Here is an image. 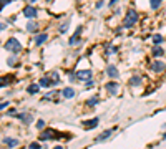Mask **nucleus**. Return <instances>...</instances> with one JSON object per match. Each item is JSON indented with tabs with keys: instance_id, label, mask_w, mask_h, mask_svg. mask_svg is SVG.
I'll return each instance as SVG.
<instances>
[{
	"instance_id": "11",
	"label": "nucleus",
	"mask_w": 166,
	"mask_h": 149,
	"mask_svg": "<svg viewBox=\"0 0 166 149\" xmlns=\"http://www.w3.org/2000/svg\"><path fill=\"white\" fill-rule=\"evenodd\" d=\"M5 146H8V147H17L19 146V139H15V137H3V141H2Z\"/></svg>"
},
{
	"instance_id": "13",
	"label": "nucleus",
	"mask_w": 166,
	"mask_h": 149,
	"mask_svg": "<svg viewBox=\"0 0 166 149\" xmlns=\"http://www.w3.org/2000/svg\"><path fill=\"white\" fill-rule=\"evenodd\" d=\"M47 38H48L47 33H40V35H37V37H35V43L40 47V45H43L45 41H47Z\"/></svg>"
},
{
	"instance_id": "20",
	"label": "nucleus",
	"mask_w": 166,
	"mask_h": 149,
	"mask_svg": "<svg viewBox=\"0 0 166 149\" xmlns=\"http://www.w3.org/2000/svg\"><path fill=\"white\" fill-rule=\"evenodd\" d=\"M40 91V84H30V86L27 88V93H30V94H35V93H38Z\"/></svg>"
},
{
	"instance_id": "14",
	"label": "nucleus",
	"mask_w": 166,
	"mask_h": 149,
	"mask_svg": "<svg viewBox=\"0 0 166 149\" xmlns=\"http://www.w3.org/2000/svg\"><path fill=\"white\" fill-rule=\"evenodd\" d=\"M82 124L86 127V129H91V127H95V126L98 124V118H93V119H88V121H83Z\"/></svg>"
},
{
	"instance_id": "22",
	"label": "nucleus",
	"mask_w": 166,
	"mask_h": 149,
	"mask_svg": "<svg viewBox=\"0 0 166 149\" xmlns=\"http://www.w3.org/2000/svg\"><path fill=\"white\" fill-rule=\"evenodd\" d=\"M163 40H164L163 35H160V33L153 35V43H154V45H161V43H163Z\"/></svg>"
},
{
	"instance_id": "16",
	"label": "nucleus",
	"mask_w": 166,
	"mask_h": 149,
	"mask_svg": "<svg viewBox=\"0 0 166 149\" xmlns=\"http://www.w3.org/2000/svg\"><path fill=\"white\" fill-rule=\"evenodd\" d=\"M130 84H131V86H140L141 84V76L140 74H133V76L130 78Z\"/></svg>"
},
{
	"instance_id": "36",
	"label": "nucleus",
	"mask_w": 166,
	"mask_h": 149,
	"mask_svg": "<svg viewBox=\"0 0 166 149\" xmlns=\"http://www.w3.org/2000/svg\"><path fill=\"white\" fill-rule=\"evenodd\" d=\"M53 149H63V147H62V146H55Z\"/></svg>"
},
{
	"instance_id": "38",
	"label": "nucleus",
	"mask_w": 166,
	"mask_h": 149,
	"mask_svg": "<svg viewBox=\"0 0 166 149\" xmlns=\"http://www.w3.org/2000/svg\"><path fill=\"white\" fill-rule=\"evenodd\" d=\"M47 2H52V0H47Z\"/></svg>"
},
{
	"instance_id": "2",
	"label": "nucleus",
	"mask_w": 166,
	"mask_h": 149,
	"mask_svg": "<svg viewBox=\"0 0 166 149\" xmlns=\"http://www.w3.org/2000/svg\"><path fill=\"white\" fill-rule=\"evenodd\" d=\"M3 48L5 50H8V51H12V53H19L20 50H22V45H20V41L17 40V38H8V40L5 41V45H3Z\"/></svg>"
},
{
	"instance_id": "32",
	"label": "nucleus",
	"mask_w": 166,
	"mask_h": 149,
	"mask_svg": "<svg viewBox=\"0 0 166 149\" xmlns=\"http://www.w3.org/2000/svg\"><path fill=\"white\" fill-rule=\"evenodd\" d=\"M93 84H95V81H91V80H90V81H86V90H90V88L93 86Z\"/></svg>"
},
{
	"instance_id": "26",
	"label": "nucleus",
	"mask_w": 166,
	"mask_h": 149,
	"mask_svg": "<svg viewBox=\"0 0 166 149\" xmlns=\"http://www.w3.org/2000/svg\"><path fill=\"white\" fill-rule=\"evenodd\" d=\"M86 104H88V106H97V104H98V96L90 98V99L86 101Z\"/></svg>"
},
{
	"instance_id": "31",
	"label": "nucleus",
	"mask_w": 166,
	"mask_h": 149,
	"mask_svg": "<svg viewBox=\"0 0 166 149\" xmlns=\"http://www.w3.org/2000/svg\"><path fill=\"white\" fill-rule=\"evenodd\" d=\"M28 149H42V147H40V144H38V143H32L30 146H28Z\"/></svg>"
},
{
	"instance_id": "5",
	"label": "nucleus",
	"mask_w": 166,
	"mask_h": 149,
	"mask_svg": "<svg viewBox=\"0 0 166 149\" xmlns=\"http://www.w3.org/2000/svg\"><path fill=\"white\" fill-rule=\"evenodd\" d=\"M151 70H153L154 73H163L164 70H166V65H164L163 61H160V60H156V61L151 63Z\"/></svg>"
},
{
	"instance_id": "10",
	"label": "nucleus",
	"mask_w": 166,
	"mask_h": 149,
	"mask_svg": "<svg viewBox=\"0 0 166 149\" xmlns=\"http://www.w3.org/2000/svg\"><path fill=\"white\" fill-rule=\"evenodd\" d=\"M107 74L110 78H118L120 76V71H118V68H116L115 65H108L107 66Z\"/></svg>"
},
{
	"instance_id": "18",
	"label": "nucleus",
	"mask_w": 166,
	"mask_h": 149,
	"mask_svg": "<svg viewBox=\"0 0 166 149\" xmlns=\"http://www.w3.org/2000/svg\"><path fill=\"white\" fill-rule=\"evenodd\" d=\"M13 81V76L10 74V76H2L0 78V88H3V86H7L8 83H12Z\"/></svg>"
},
{
	"instance_id": "25",
	"label": "nucleus",
	"mask_w": 166,
	"mask_h": 149,
	"mask_svg": "<svg viewBox=\"0 0 166 149\" xmlns=\"http://www.w3.org/2000/svg\"><path fill=\"white\" fill-rule=\"evenodd\" d=\"M68 27H70V22L66 20V22H63L62 25H60V33H65L66 30H68Z\"/></svg>"
},
{
	"instance_id": "21",
	"label": "nucleus",
	"mask_w": 166,
	"mask_h": 149,
	"mask_svg": "<svg viewBox=\"0 0 166 149\" xmlns=\"http://www.w3.org/2000/svg\"><path fill=\"white\" fill-rule=\"evenodd\" d=\"M25 28H27V31H35L38 28V22H28Z\"/></svg>"
},
{
	"instance_id": "1",
	"label": "nucleus",
	"mask_w": 166,
	"mask_h": 149,
	"mask_svg": "<svg viewBox=\"0 0 166 149\" xmlns=\"http://www.w3.org/2000/svg\"><path fill=\"white\" fill-rule=\"evenodd\" d=\"M136 22H138V12H136L135 8H128L125 18H123V27H125V28H131Z\"/></svg>"
},
{
	"instance_id": "34",
	"label": "nucleus",
	"mask_w": 166,
	"mask_h": 149,
	"mask_svg": "<svg viewBox=\"0 0 166 149\" xmlns=\"http://www.w3.org/2000/svg\"><path fill=\"white\" fill-rule=\"evenodd\" d=\"M7 106H8V101H3V103H0V109L7 108Z\"/></svg>"
},
{
	"instance_id": "27",
	"label": "nucleus",
	"mask_w": 166,
	"mask_h": 149,
	"mask_svg": "<svg viewBox=\"0 0 166 149\" xmlns=\"http://www.w3.org/2000/svg\"><path fill=\"white\" fill-rule=\"evenodd\" d=\"M50 80H52V83H58L60 81V76H58V73H50Z\"/></svg>"
},
{
	"instance_id": "29",
	"label": "nucleus",
	"mask_w": 166,
	"mask_h": 149,
	"mask_svg": "<svg viewBox=\"0 0 166 149\" xmlns=\"http://www.w3.org/2000/svg\"><path fill=\"white\" fill-rule=\"evenodd\" d=\"M37 127H38V129H45V121H43V119H38Z\"/></svg>"
},
{
	"instance_id": "9",
	"label": "nucleus",
	"mask_w": 166,
	"mask_h": 149,
	"mask_svg": "<svg viewBox=\"0 0 166 149\" xmlns=\"http://www.w3.org/2000/svg\"><path fill=\"white\" fill-rule=\"evenodd\" d=\"M113 131H115V129H107V131H103L101 134H98V136H97V139H95V141H97V143H103V141H107L108 137L111 136V133H113Z\"/></svg>"
},
{
	"instance_id": "30",
	"label": "nucleus",
	"mask_w": 166,
	"mask_h": 149,
	"mask_svg": "<svg viewBox=\"0 0 166 149\" xmlns=\"http://www.w3.org/2000/svg\"><path fill=\"white\" fill-rule=\"evenodd\" d=\"M7 114H8V116H15V118H17V114H19V113H17V109L13 108V109H8V113H7Z\"/></svg>"
},
{
	"instance_id": "15",
	"label": "nucleus",
	"mask_w": 166,
	"mask_h": 149,
	"mask_svg": "<svg viewBox=\"0 0 166 149\" xmlns=\"http://www.w3.org/2000/svg\"><path fill=\"white\" fill-rule=\"evenodd\" d=\"M80 35H82V27H78V28H76V30H75V35H73V37L70 38V45H75L76 41H78Z\"/></svg>"
},
{
	"instance_id": "8",
	"label": "nucleus",
	"mask_w": 166,
	"mask_h": 149,
	"mask_svg": "<svg viewBox=\"0 0 166 149\" xmlns=\"http://www.w3.org/2000/svg\"><path fill=\"white\" fill-rule=\"evenodd\" d=\"M17 118H19L23 124H27V126H28V124H30L32 121H33L32 114H28V113H19V114H17Z\"/></svg>"
},
{
	"instance_id": "39",
	"label": "nucleus",
	"mask_w": 166,
	"mask_h": 149,
	"mask_svg": "<svg viewBox=\"0 0 166 149\" xmlns=\"http://www.w3.org/2000/svg\"><path fill=\"white\" fill-rule=\"evenodd\" d=\"M85 149H86V147H85Z\"/></svg>"
},
{
	"instance_id": "3",
	"label": "nucleus",
	"mask_w": 166,
	"mask_h": 149,
	"mask_svg": "<svg viewBox=\"0 0 166 149\" xmlns=\"http://www.w3.org/2000/svg\"><path fill=\"white\" fill-rule=\"evenodd\" d=\"M76 80L80 81H90L91 76H93V73H91V70H78V71L75 73Z\"/></svg>"
},
{
	"instance_id": "33",
	"label": "nucleus",
	"mask_w": 166,
	"mask_h": 149,
	"mask_svg": "<svg viewBox=\"0 0 166 149\" xmlns=\"http://www.w3.org/2000/svg\"><path fill=\"white\" fill-rule=\"evenodd\" d=\"M95 7H97V8H101V7H103V0H98V2H97V5H95Z\"/></svg>"
},
{
	"instance_id": "4",
	"label": "nucleus",
	"mask_w": 166,
	"mask_h": 149,
	"mask_svg": "<svg viewBox=\"0 0 166 149\" xmlns=\"http://www.w3.org/2000/svg\"><path fill=\"white\" fill-rule=\"evenodd\" d=\"M37 13H38V10L35 8V7H32V5H27L25 8H23V15H25L27 18H35Z\"/></svg>"
},
{
	"instance_id": "37",
	"label": "nucleus",
	"mask_w": 166,
	"mask_h": 149,
	"mask_svg": "<svg viewBox=\"0 0 166 149\" xmlns=\"http://www.w3.org/2000/svg\"><path fill=\"white\" fill-rule=\"evenodd\" d=\"M163 139H166V133H164V134H163Z\"/></svg>"
},
{
	"instance_id": "23",
	"label": "nucleus",
	"mask_w": 166,
	"mask_h": 149,
	"mask_svg": "<svg viewBox=\"0 0 166 149\" xmlns=\"http://www.w3.org/2000/svg\"><path fill=\"white\" fill-rule=\"evenodd\" d=\"M160 5H161V0H150V7L153 10H158V8H160Z\"/></svg>"
},
{
	"instance_id": "12",
	"label": "nucleus",
	"mask_w": 166,
	"mask_h": 149,
	"mask_svg": "<svg viewBox=\"0 0 166 149\" xmlns=\"http://www.w3.org/2000/svg\"><path fill=\"white\" fill-rule=\"evenodd\" d=\"M62 94H63L66 99H72L73 96H75V90H73V88H70V86H66V88H63Z\"/></svg>"
},
{
	"instance_id": "17",
	"label": "nucleus",
	"mask_w": 166,
	"mask_h": 149,
	"mask_svg": "<svg viewBox=\"0 0 166 149\" xmlns=\"http://www.w3.org/2000/svg\"><path fill=\"white\" fill-rule=\"evenodd\" d=\"M151 53H153V56H156V58H158V56H163L164 50L161 48L160 45H154V47H153V50H151Z\"/></svg>"
},
{
	"instance_id": "24",
	"label": "nucleus",
	"mask_w": 166,
	"mask_h": 149,
	"mask_svg": "<svg viewBox=\"0 0 166 149\" xmlns=\"http://www.w3.org/2000/svg\"><path fill=\"white\" fill-rule=\"evenodd\" d=\"M17 61H19V58H17V56H8V60H7V65H8V66H15Z\"/></svg>"
},
{
	"instance_id": "28",
	"label": "nucleus",
	"mask_w": 166,
	"mask_h": 149,
	"mask_svg": "<svg viewBox=\"0 0 166 149\" xmlns=\"http://www.w3.org/2000/svg\"><path fill=\"white\" fill-rule=\"evenodd\" d=\"M10 2H12V0H0V10H3V8H5V7L8 5Z\"/></svg>"
},
{
	"instance_id": "6",
	"label": "nucleus",
	"mask_w": 166,
	"mask_h": 149,
	"mask_svg": "<svg viewBox=\"0 0 166 149\" xmlns=\"http://www.w3.org/2000/svg\"><path fill=\"white\" fill-rule=\"evenodd\" d=\"M105 90H107L110 94H116V93L120 91V84L115 83V81H110V83L105 84Z\"/></svg>"
},
{
	"instance_id": "35",
	"label": "nucleus",
	"mask_w": 166,
	"mask_h": 149,
	"mask_svg": "<svg viewBox=\"0 0 166 149\" xmlns=\"http://www.w3.org/2000/svg\"><path fill=\"white\" fill-rule=\"evenodd\" d=\"M116 2H118V0H110V3H108V5H110V7H113V5H115V3Z\"/></svg>"
},
{
	"instance_id": "7",
	"label": "nucleus",
	"mask_w": 166,
	"mask_h": 149,
	"mask_svg": "<svg viewBox=\"0 0 166 149\" xmlns=\"http://www.w3.org/2000/svg\"><path fill=\"white\" fill-rule=\"evenodd\" d=\"M56 136V133L53 129H45L43 133L40 134V141H48V139H52V137H55Z\"/></svg>"
},
{
	"instance_id": "19",
	"label": "nucleus",
	"mask_w": 166,
	"mask_h": 149,
	"mask_svg": "<svg viewBox=\"0 0 166 149\" xmlns=\"http://www.w3.org/2000/svg\"><path fill=\"white\" fill-rule=\"evenodd\" d=\"M38 84H40V88H48L52 84V80H50V78H47V76H43V78H40V83H38Z\"/></svg>"
}]
</instances>
